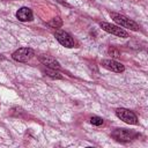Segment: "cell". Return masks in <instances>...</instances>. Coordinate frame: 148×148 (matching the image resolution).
Segmentation results:
<instances>
[{
	"mask_svg": "<svg viewBox=\"0 0 148 148\" xmlns=\"http://www.w3.org/2000/svg\"><path fill=\"white\" fill-rule=\"evenodd\" d=\"M110 16H111V18H112L117 24H119L120 27L127 28V29L133 30V31H138V30L140 29V27H139V24H138L136 22H134L133 20L128 18V17L125 16V15H121V14H119V13L112 12V13H110Z\"/></svg>",
	"mask_w": 148,
	"mask_h": 148,
	"instance_id": "1",
	"label": "cell"
},
{
	"mask_svg": "<svg viewBox=\"0 0 148 148\" xmlns=\"http://www.w3.org/2000/svg\"><path fill=\"white\" fill-rule=\"evenodd\" d=\"M116 116L120 120H123L124 123H126V124H130V125L138 124V117H136V114L133 111L128 110V109H124V108L117 109L116 110Z\"/></svg>",
	"mask_w": 148,
	"mask_h": 148,
	"instance_id": "2",
	"label": "cell"
},
{
	"mask_svg": "<svg viewBox=\"0 0 148 148\" xmlns=\"http://www.w3.org/2000/svg\"><path fill=\"white\" fill-rule=\"evenodd\" d=\"M35 56V52L30 47H21V49H17L13 54V59L15 61H18V62H27L29 61L32 57Z\"/></svg>",
	"mask_w": 148,
	"mask_h": 148,
	"instance_id": "3",
	"label": "cell"
},
{
	"mask_svg": "<svg viewBox=\"0 0 148 148\" xmlns=\"http://www.w3.org/2000/svg\"><path fill=\"white\" fill-rule=\"evenodd\" d=\"M111 136L117 140V141H120V142H128L131 140H133L136 134L130 130H126V128H117L114 130L112 133H111Z\"/></svg>",
	"mask_w": 148,
	"mask_h": 148,
	"instance_id": "4",
	"label": "cell"
},
{
	"mask_svg": "<svg viewBox=\"0 0 148 148\" xmlns=\"http://www.w3.org/2000/svg\"><path fill=\"white\" fill-rule=\"evenodd\" d=\"M54 36H56V39H57L62 46H66V47H74L75 42H74V39L72 38V36H71L68 32H66V31H64V30H57L56 34H54Z\"/></svg>",
	"mask_w": 148,
	"mask_h": 148,
	"instance_id": "5",
	"label": "cell"
},
{
	"mask_svg": "<svg viewBox=\"0 0 148 148\" xmlns=\"http://www.w3.org/2000/svg\"><path fill=\"white\" fill-rule=\"evenodd\" d=\"M99 27H101L104 31H106V32H109V34H112V35H116V36H118V37H123V38L128 37V34H127L125 30H123L121 28H119V27H117V25L110 24V23H108V22H101V23H99Z\"/></svg>",
	"mask_w": 148,
	"mask_h": 148,
	"instance_id": "6",
	"label": "cell"
},
{
	"mask_svg": "<svg viewBox=\"0 0 148 148\" xmlns=\"http://www.w3.org/2000/svg\"><path fill=\"white\" fill-rule=\"evenodd\" d=\"M102 66L111 72H116V73H121L125 71V67L123 64L113 60V59H105L102 61Z\"/></svg>",
	"mask_w": 148,
	"mask_h": 148,
	"instance_id": "7",
	"label": "cell"
},
{
	"mask_svg": "<svg viewBox=\"0 0 148 148\" xmlns=\"http://www.w3.org/2000/svg\"><path fill=\"white\" fill-rule=\"evenodd\" d=\"M39 61L47 68H52L57 71L60 69V64L58 62V60H56V58L51 56H39Z\"/></svg>",
	"mask_w": 148,
	"mask_h": 148,
	"instance_id": "8",
	"label": "cell"
},
{
	"mask_svg": "<svg viewBox=\"0 0 148 148\" xmlns=\"http://www.w3.org/2000/svg\"><path fill=\"white\" fill-rule=\"evenodd\" d=\"M16 17L22 21V22H27V21H31L34 15H32V12L30 8L28 7H21L17 12H16Z\"/></svg>",
	"mask_w": 148,
	"mask_h": 148,
	"instance_id": "9",
	"label": "cell"
},
{
	"mask_svg": "<svg viewBox=\"0 0 148 148\" xmlns=\"http://www.w3.org/2000/svg\"><path fill=\"white\" fill-rule=\"evenodd\" d=\"M44 74L47 75V76H51L52 79H61L62 76L60 75V73L57 71V69H52V68H47L44 71Z\"/></svg>",
	"mask_w": 148,
	"mask_h": 148,
	"instance_id": "10",
	"label": "cell"
},
{
	"mask_svg": "<svg viewBox=\"0 0 148 148\" xmlns=\"http://www.w3.org/2000/svg\"><path fill=\"white\" fill-rule=\"evenodd\" d=\"M47 24H49L51 28H60V27L62 25V21H61L60 17H54V18H52V21H50Z\"/></svg>",
	"mask_w": 148,
	"mask_h": 148,
	"instance_id": "11",
	"label": "cell"
},
{
	"mask_svg": "<svg viewBox=\"0 0 148 148\" xmlns=\"http://www.w3.org/2000/svg\"><path fill=\"white\" fill-rule=\"evenodd\" d=\"M90 123H91L92 125H95V126H99V125H102V124H103V119H102L101 117L92 116V117L90 118Z\"/></svg>",
	"mask_w": 148,
	"mask_h": 148,
	"instance_id": "12",
	"label": "cell"
},
{
	"mask_svg": "<svg viewBox=\"0 0 148 148\" xmlns=\"http://www.w3.org/2000/svg\"><path fill=\"white\" fill-rule=\"evenodd\" d=\"M57 1H58V2H60V3H61V5H64V6H67V7H71V6H69V5H68V3H67V2L65 1V0H57Z\"/></svg>",
	"mask_w": 148,
	"mask_h": 148,
	"instance_id": "13",
	"label": "cell"
}]
</instances>
